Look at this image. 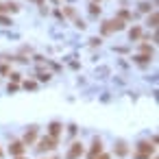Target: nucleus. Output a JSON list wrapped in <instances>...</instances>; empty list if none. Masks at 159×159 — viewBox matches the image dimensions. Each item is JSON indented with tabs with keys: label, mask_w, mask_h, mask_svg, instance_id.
I'll return each instance as SVG.
<instances>
[{
	"label": "nucleus",
	"mask_w": 159,
	"mask_h": 159,
	"mask_svg": "<svg viewBox=\"0 0 159 159\" xmlns=\"http://www.w3.org/2000/svg\"><path fill=\"white\" fill-rule=\"evenodd\" d=\"M85 152V148H83V144L81 142H76V144H72V148L68 150V155H66V159H79L81 155Z\"/></svg>",
	"instance_id": "nucleus-1"
},
{
	"label": "nucleus",
	"mask_w": 159,
	"mask_h": 159,
	"mask_svg": "<svg viewBox=\"0 0 159 159\" xmlns=\"http://www.w3.org/2000/svg\"><path fill=\"white\" fill-rule=\"evenodd\" d=\"M52 148H57V139H55V137H44V139H39L37 150H52Z\"/></svg>",
	"instance_id": "nucleus-2"
},
{
	"label": "nucleus",
	"mask_w": 159,
	"mask_h": 159,
	"mask_svg": "<svg viewBox=\"0 0 159 159\" xmlns=\"http://www.w3.org/2000/svg\"><path fill=\"white\" fill-rule=\"evenodd\" d=\"M24 150H26V148H24V144H22V142H13V144L9 146V152H11V155H16V157H22V155H24Z\"/></svg>",
	"instance_id": "nucleus-3"
},
{
	"label": "nucleus",
	"mask_w": 159,
	"mask_h": 159,
	"mask_svg": "<svg viewBox=\"0 0 159 159\" xmlns=\"http://www.w3.org/2000/svg\"><path fill=\"white\" fill-rule=\"evenodd\" d=\"M35 137H37V126H31V129L26 131V135H24V142H22V144H33V142H35Z\"/></svg>",
	"instance_id": "nucleus-4"
},
{
	"label": "nucleus",
	"mask_w": 159,
	"mask_h": 159,
	"mask_svg": "<svg viewBox=\"0 0 159 159\" xmlns=\"http://www.w3.org/2000/svg\"><path fill=\"white\" fill-rule=\"evenodd\" d=\"M137 148H139V155H142V157H148V155L152 152V146H150L148 142H139Z\"/></svg>",
	"instance_id": "nucleus-5"
},
{
	"label": "nucleus",
	"mask_w": 159,
	"mask_h": 159,
	"mask_svg": "<svg viewBox=\"0 0 159 159\" xmlns=\"http://www.w3.org/2000/svg\"><path fill=\"white\" fill-rule=\"evenodd\" d=\"M48 133H50V137H55V139H57V135L61 133V124H59V122H50Z\"/></svg>",
	"instance_id": "nucleus-6"
},
{
	"label": "nucleus",
	"mask_w": 159,
	"mask_h": 159,
	"mask_svg": "<svg viewBox=\"0 0 159 159\" xmlns=\"http://www.w3.org/2000/svg\"><path fill=\"white\" fill-rule=\"evenodd\" d=\"M100 152H102V144H100V139H94V148L89 152V159H96V155H100Z\"/></svg>",
	"instance_id": "nucleus-7"
},
{
	"label": "nucleus",
	"mask_w": 159,
	"mask_h": 159,
	"mask_svg": "<svg viewBox=\"0 0 159 159\" xmlns=\"http://www.w3.org/2000/svg\"><path fill=\"white\" fill-rule=\"evenodd\" d=\"M0 11H18V5L16 2H2L0 5Z\"/></svg>",
	"instance_id": "nucleus-8"
},
{
	"label": "nucleus",
	"mask_w": 159,
	"mask_h": 159,
	"mask_svg": "<svg viewBox=\"0 0 159 159\" xmlns=\"http://www.w3.org/2000/svg\"><path fill=\"white\" fill-rule=\"evenodd\" d=\"M109 24H111V31H120V29H124V22L118 18V20H109Z\"/></svg>",
	"instance_id": "nucleus-9"
},
{
	"label": "nucleus",
	"mask_w": 159,
	"mask_h": 159,
	"mask_svg": "<svg viewBox=\"0 0 159 159\" xmlns=\"http://www.w3.org/2000/svg\"><path fill=\"white\" fill-rule=\"evenodd\" d=\"M116 152H118L120 157H124V155H126V144H124V142H118V148H116Z\"/></svg>",
	"instance_id": "nucleus-10"
},
{
	"label": "nucleus",
	"mask_w": 159,
	"mask_h": 159,
	"mask_svg": "<svg viewBox=\"0 0 159 159\" xmlns=\"http://www.w3.org/2000/svg\"><path fill=\"white\" fill-rule=\"evenodd\" d=\"M139 35H142V31H139V29H137V26H133V29H131V31H129V37H131V39H137V37H139Z\"/></svg>",
	"instance_id": "nucleus-11"
},
{
	"label": "nucleus",
	"mask_w": 159,
	"mask_h": 159,
	"mask_svg": "<svg viewBox=\"0 0 159 159\" xmlns=\"http://www.w3.org/2000/svg\"><path fill=\"white\" fill-rule=\"evenodd\" d=\"M148 24H150V26H157V13H152V16L148 18Z\"/></svg>",
	"instance_id": "nucleus-12"
},
{
	"label": "nucleus",
	"mask_w": 159,
	"mask_h": 159,
	"mask_svg": "<svg viewBox=\"0 0 159 159\" xmlns=\"http://www.w3.org/2000/svg\"><path fill=\"white\" fill-rule=\"evenodd\" d=\"M89 13H94V16H96V13H100V7H96V5H89Z\"/></svg>",
	"instance_id": "nucleus-13"
},
{
	"label": "nucleus",
	"mask_w": 159,
	"mask_h": 159,
	"mask_svg": "<svg viewBox=\"0 0 159 159\" xmlns=\"http://www.w3.org/2000/svg\"><path fill=\"white\" fill-rule=\"evenodd\" d=\"M139 9H142V11H150V5H148V2H142Z\"/></svg>",
	"instance_id": "nucleus-14"
},
{
	"label": "nucleus",
	"mask_w": 159,
	"mask_h": 159,
	"mask_svg": "<svg viewBox=\"0 0 159 159\" xmlns=\"http://www.w3.org/2000/svg\"><path fill=\"white\" fill-rule=\"evenodd\" d=\"M148 59H150L148 55H139V57H137V61H139V63H144V61H148Z\"/></svg>",
	"instance_id": "nucleus-15"
},
{
	"label": "nucleus",
	"mask_w": 159,
	"mask_h": 159,
	"mask_svg": "<svg viewBox=\"0 0 159 159\" xmlns=\"http://www.w3.org/2000/svg\"><path fill=\"white\" fill-rule=\"evenodd\" d=\"M24 87H26V89H33V87H35V83H33V81H26V83H24Z\"/></svg>",
	"instance_id": "nucleus-16"
},
{
	"label": "nucleus",
	"mask_w": 159,
	"mask_h": 159,
	"mask_svg": "<svg viewBox=\"0 0 159 159\" xmlns=\"http://www.w3.org/2000/svg\"><path fill=\"white\" fill-rule=\"evenodd\" d=\"M0 22H2L5 26H7V24H11V20H9V18H5V16H2V18H0Z\"/></svg>",
	"instance_id": "nucleus-17"
},
{
	"label": "nucleus",
	"mask_w": 159,
	"mask_h": 159,
	"mask_svg": "<svg viewBox=\"0 0 159 159\" xmlns=\"http://www.w3.org/2000/svg\"><path fill=\"white\" fill-rule=\"evenodd\" d=\"M100 159H109V155H100Z\"/></svg>",
	"instance_id": "nucleus-18"
},
{
	"label": "nucleus",
	"mask_w": 159,
	"mask_h": 159,
	"mask_svg": "<svg viewBox=\"0 0 159 159\" xmlns=\"http://www.w3.org/2000/svg\"><path fill=\"white\" fill-rule=\"evenodd\" d=\"M0 157H2V150H0Z\"/></svg>",
	"instance_id": "nucleus-19"
},
{
	"label": "nucleus",
	"mask_w": 159,
	"mask_h": 159,
	"mask_svg": "<svg viewBox=\"0 0 159 159\" xmlns=\"http://www.w3.org/2000/svg\"><path fill=\"white\" fill-rule=\"evenodd\" d=\"M20 159H22V157H20Z\"/></svg>",
	"instance_id": "nucleus-20"
}]
</instances>
